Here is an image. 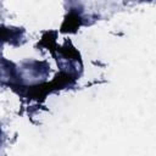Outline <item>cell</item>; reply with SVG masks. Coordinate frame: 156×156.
Here are the masks:
<instances>
[{
    "label": "cell",
    "mask_w": 156,
    "mask_h": 156,
    "mask_svg": "<svg viewBox=\"0 0 156 156\" xmlns=\"http://www.w3.org/2000/svg\"><path fill=\"white\" fill-rule=\"evenodd\" d=\"M23 30L20 28H12V27H5L0 26V41L2 43H18L22 38Z\"/></svg>",
    "instance_id": "3"
},
{
    "label": "cell",
    "mask_w": 156,
    "mask_h": 156,
    "mask_svg": "<svg viewBox=\"0 0 156 156\" xmlns=\"http://www.w3.org/2000/svg\"><path fill=\"white\" fill-rule=\"evenodd\" d=\"M80 26H82V17H80L79 12L72 10L66 15V17L61 24V32L74 33Z\"/></svg>",
    "instance_id": "2"
},
{
    "label": "cell",
    "mask_w": 156,
    "mask_h": 156,
    "mask_svg": "<svg viewBox=\"0 0 156 156\" xmlns=\"http://www.w3.org/2000/svg\"><path fill=\"white\" fill-rule=\"evenodd\" d=\"M0 83L16 87L21 83L16 66L5 58H0Z\"/></svg>",
    "instance_id": "1"
}]
</instances>
